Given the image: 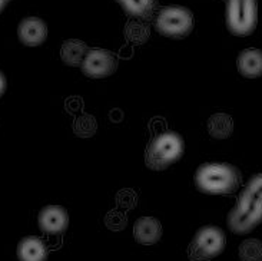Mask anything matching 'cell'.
I'll list each match as a JSON object with an SVG mask.
<instances>
[{"label": "cell", "instance_id": "6da1fadb", "mask_svg": "<svg viewBox=\"0 0 262 261\" xmlns=\"http://www.w3.org/2000/svg\"><path fill=\"white\" fill-rule=\"evenodd\" d=\"M241 171L227 163H206L195 172V185L201 192L212 195L232 194L241 185Z\"/></svg>", "mask_w": 262, "mask_h": 261}, {"label": "cell", "instance_id": "7a4b0ae2", "mask_svg": "<svg viewBox=\"0 0 262 261\" xmlns=\"http://www.w3.org/2000/svg\"><path fill=\"white\" fill-rule=\"evenodd\" d=\"M184 138L173 131H168L158 135L149 144L145 152V163L150 170H166L184 155Z\"/></svg>", "mask_w": 262, "mask_h": 261}, {"label": "cell", "instance_id": "3957f363", "mask_svg": "<svg viewBox=\"0 0 262 261\" xmlns=\"http://www.w3.org/2000/svg\"><path fill=\"white\" fill-rule=\"evenodd\" d=\"M261 223L262 201L244 188L236 205L228 214V227L235 234H248Z\"/></svg>", "mask_w": 262, "mask_h": 261}, {"label": "cell", "instance_id": "277c9868", "mask_svg": "<svg viewBox=\"0 0 262 261\" xmlns=\"http://www.w3.org/2000/svg\"><path fill=\"white\" fill-rule=\"evenodd\" d=\"M225 21L232 35L254 33L258 25V0H227Z\"/></svg>", "mask_w": 262, "mask_h": 261}, {"label": "cell", "instance_id": "5b68a950", "mask_svg": "<svg viewBox=\"0 0 262 261\" xmlns=\"http://www.w3.org/2000/svg\"><path fill=\"white\" fill-rule=\"evenodd\" d=\"M155 28L161 35L170 39L186 37L193 29V14L184 6H166L158 13Z\"/></svg>", "mask_w": 262, "mask_h": 261}, {"label": "cell", "instance_id": "8992f818", "mask_svg": "<svg viewBox=\"0 0 262 261\" xmlns=\"http://www.w3.org/2000/svg\"><path fill=\"white\" fill-rule=\"evenodd\" d=\"M225 234L220 227L206 226L198 230L188 247V257L192 261H209L218 257L225 248Z\"/></svg>", "mask_w": 262, "mask_h": 261}, {"label": "cell", "instance_id": "52a82bcc", "mask_svg": "<svg viewBox=\"0 0 262 261\" xmlns=\"http://www.w3.org/2000/svg\"><path fill=\"white\" fill-rule=\"evenodd\" d=\"M80 68H82L83 75H86L88 78H106L116 71L118 59L109 50L93 48V49H88Z\"/></svg>", "mask_w": 262, "mask_h": 261}, {"label": "cell", "instance_id": "ba28073f", "mask_svg": "<svg viewBox=\"0 0 262 261\" xmlns=\"http://www.w3.org/2000/svg\"><path fill=\"white\" fill-rule=\"evenodd\" d=\"M37 224L43 233L62 234L69 226V215L60 205H46L37 215Z\"/></svg>", "mask_w": 262, "mask_h": 261}, {"label": "cell", "instance_id": "9c48e42d", "mask_svg": "<svg viewBox=\"0 0 262 261\" xmlns=\"http://www.w3.org/2000/svg\"><path fill=\"white\" fill-rule=\"evenodd\" d=\"M17 36L19 41L26 46H39L48 37V26L40 17L29 16L19 23Z\"/></svg>", "mask_w": 262, "mask_h": 261}, {"label": "cell", "instance_id": "30bf717a", "mask_svg": "<svg viewBox=\"0 0 262 261\" xmlns=\"http://www.w3.org/2000/svg\"><path fill=\"white\" fill-rule=\"evenodd\" d=\"M135 240L143 246L156 244L162 237V224L154 217H142L136 219L134 226Z\"/></svg>", "mask_w": 262, "mask_h": 261}, {"label": "cell", "instance_id": "8fae6325", "mask_svg": "<svg viewBox=\"0 0 262 261\" xmlns=\"http://www.w3.org/2000/svg\"><path fill=\"white\" fill-rule=\"evenodd\" d=\"M236 66L245 78L254 79L262 76V50L255 48L242 50L236 59Z\"/></svg>", "mask_w": 262, "mask_h": 261}, {"label": "cell", "instance_id": "7c38bea8", "mask_svg": "<svg viewBox=\"0 0 262 261\" xmlns=\"http://www.w3.org/2000/svg\"><path fill=\"white\" fill-rule=\"evenodd\" d=\"M17 258L19 261H46L48 248L37 237H25L17 246Z\"/></svg>", "mask_w": 262, "mask_h": 261}, {"label": "cell", "instance_id": "4fadbf2b", "mask_svg": "<svg viewBox=\"0 0 262 261\" xmlns=\"http://www.w3.org/2000/svg\"><path fill=\"white\" fill-rule=\"evenodd\" d=\"M88 49L89 48L86 46L85 42L79 39H69V41H64L60 48V57L64 64L69 66H80Z\"/></svg>", "mask_w": 262, "mask_h": 261}, {"label": "cell", "instance_id": "5bb4252c", "mask_svg": "<svg viewBox=\"0 0 262 261\" xmlns=\"http://www.w3.org/2000/svg\"><path fill=\"white\" fill-rule=\"evenodd\" d=\"M208 132L215 139H227L234 132V121L228 113H213L208 121Z\"/></svg>", "mask_w": 262, "mask_h": 261}, {"label": "cell", "instance_id": "9a60e30c", "mask_svg": "<svg viewBox=\"0 0 262 261\" xmlns=\"http://www.w3.org/2000/svg\"><path fill=\"white\" fill-rule=\"evenodd\" d=\"M119 6L134 17H143L154 9V0H116Z\"/></svg>", "mask_w": 262, "mask_h": 261}, {"label": "cell", "instance_id": "2e32d148", "mask_svg": "<svg viewBox=\"0 0 262 261\" xmlns=\"http://www.w3.org/2000/svg\"><path fill=\"white\" fill-rule=\"evenodd\" d=\"M241 261H262V241L256 238L245 240L239 246Z\"/></svg>", "mask_w": 262, "mask_h": 261}, {"label": "cell", "instance_id": "e0dca14e", "mask_svg": "<svg viewBox=\"0 0 262 261\" xmlns=\"http://www.w3.org/2000/svg\"><path fill=\"white\" fill-rule=\"evenodd\" d=\"M245 190L262 201V174H256V175L251 176L247 185H245Z\"/></svg>", "mask_w": 262, "mask_h": 261}, {"label": "cell", "instance_id": "ac0fdd59", "mask_svg": "<svg viewBox=\"0 0 262 261\" xmlns=\"http://www.w3.org/2000/svg\"><path fill=\"white\" fill-rule=\"evenodd\" d=\"M6 88H7L6 76L3 75V72H0V96L6 92Z\"/></svg>", "mask_w": 262, "mask_h": 261}, {"label": "cell", "instance_id": "d6986e66", "mask_svg": "<svg viewBox=\"0 0 262 261\" xmlns=\"http://www.w3.org/2000/svg\"><path fill=\"white\" fill-rule=\"evenodd\" d=\"M6 3H7L6 0H0V12L6 7Z\"/></svg>", "mask_w": 262, "mask_h": 261}, {"label": "cell", "instance_id": "ffe728a7", "mask_svg": "<svg viewBox=\"0 0 262 261\" xmlns=\"http://www.w3.org/2000/svg\"><path fill=\"white\" fill-rule=\"evenodd\" d=\"M6 2H9V0H6Z\"/></svg>", "mask_w": 262, "mask_h": 261}]
</instances>
